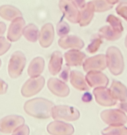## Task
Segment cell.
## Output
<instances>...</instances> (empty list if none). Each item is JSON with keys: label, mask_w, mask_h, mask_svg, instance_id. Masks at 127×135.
<instances>
[{"label": "cell", "mask_w": 127, "mask_h": 135, "mask_svg": "<svg viewBox=\"0 0 127 135\" xmlns=\"http://www.w3.org/2000/svg\"><path fill=\"white\" fill-rule=\"evenodd\" d=\"M106 21L110 25V26H111L115 31H117V32H120V33H122V32H123L124 28H123L121 21H120L119 18L115 17V15H109L107 17Z\"/></svg>", "instance_id": "obj_29"}, {"label": "cell", "mask_w": 127, "mask_h": 135, "mask_svg": "<svg viewBox=\"0 0 127 135\" xmlns=\"http://www.w3.org/2000/svg\"><path fill=\"white\" fill-rule=\"evenodd\" d=\"M25 27V21L23 17H19L11 21L7 31V38L9 41L16 42L23 35Z\"/></svg>", "instance_id": "obj_12"}, {"label": "cell", "mask_w": 127, "mask_h": 135, "mask_svg": "<svg viewBox=\"0 0 127 135\" xmlns=\"http://www.w3.org/2000/svg\"><path fill=\"white\" fill-rule=\"evenodd\" d=\"M97 103L104 107H111L116 105V99L113 98L109 89L107 88H95L93 91Z\"/></svg>", "instance_id": "obj_11"}, {"label": "cell", "mask_w": 127, "mask_h": 135, "mask_svg": "<svg viewBox=\"0 0 127 135\" xmlns=\"http://www.w3.org/2000/svg\"><path fill=\"white\" fill-rule=\"evenodd\" d=\"M6 31V25L3 22H0V37L3 35Z\"/></svg>", "instance_id": "obj_38"}, {"label": "cell", "mask_w": 127, "mask_h": 135, "mask_svg": "<svg viewBox=\"0 0 127 135\" xmlns=\"http://www.w3.org/2000/svg\"><path fill=\"white\" fill-rule=\"evenodd\" d=\"M29 127L26 124H23V125L21 126L20 127L17 128L11 135H29Z\"/></svg>", "instance_id": "obj_34"}, {"label": "cell", "mask_w": 127, "mask_h": 135, "mask_svg": "<svg viewBox=\"0 0 127 135\" xmlns=\"http://www.w3.org/2000/svg\"><path fill=\"white\" fill-rule=\"evenodd\" d=\"M39 33V31L35 25L28 24L25 27L23 35L29 42H35L38 39Z\"/></svg>", "instance_id": "obj_25"}, {"label": "cell", "mask_w": 127, "mask_h": 135, "mask_svg": "<svg viewBox=\"0 0 127 135\" xmlns=\"http://www.w3.org/2000/svg\"><path fill=\"white\" fill-rule=\"evenodd\" d=\"M54 106L52 101L38 97L27 101L24 105V111L31 117L46 119L52 117V110Z\"/></svg>", "instance_id": "obj_1"}, {"label": "cell", "mask_w": 127, "mask_h": 135, "mask_svg": "<svg viewBox=\"0 0 127 135\" xmlns=\"http://www.w3.org/2000/svg\"><path fill=\"white\" fill-rule=\"evenodd\" d=\"M107 2L111 5H115L119 2V0H107Z\"/></svg>", "instance_id": "obj_39"}, {"label": "cell", "mask_w": 127, "mask_h": 135, "mask_svg": "<svg viewBox=\"0 0 127 135\" xmlns=\"http://www.w3.org/2000/svg\"><path fill=\"white\" fill-rule=\"evenodd\" d=\"M107 68L112 74L119 76L124 70V63L123 54L118 48L110 46L106 52Z\"/></svg>", "instance_id": "obj_2"}, {"label": "cell", "mask_w": 127, "mask_h": 135, "mask_svg": "<svg viewBox=\"0 0 127 135\" xmlns=\"http://www.w3.org/2000/svg\"><path fill=\"white\" fill-rule=\"evenodd\" d=\"M52 117L55 120L76 121L80 117L77 109L68 105H56L52 110Z\"/></svg>", "instance_id": "obj_3"}, {"label": "cell", "mask_w": 127, "mask_h": 135, "mask_svg": "<svg viewBox=\"0 0 127 135\" xmlns=\"http://www.w3.org/2000/svg\"><path fill=\"white\" fill-rule=\"evenodd\" d=\"M84 70L86 72H101L107 68L106 56L99 54L85 60L83 64Z\"/></svg>", "instance_id": "obj_8"}, {"label": "cell", "mask_w": 127, "mask_h": 135, "mask_svg": "<svg viewBox=\"0 0 127 135\" xmlns=\"http://www.w3.org/2000/svg\"><path fill=\"white\" fill-rule=\"evenodd\" d=\"M118 107L120 111L123 112L127 113V100L123 101H120L118 105Z\"/></svg>", "instance_id": "obj_37"}, {"label": "cell", "mask_w": 127, "mask_h": 135, "mask_svg": "<svg viewBox=\"0 0 127 135\" xmlns=\"http://www.w3.org/2000/svg\"><path fill=\"white\" fill-rule=\"evenodd\" d=\"M101 38H105L109 41H115L119 39L122 35V33L115 31L111 26H104L99 28V34Z\"/></svg>", "instance_id": "obj_24"}, {"label": "cell", "mask_w": 127, "mask_h": 135, "mask_svg": "<svg viewBox=\"0 0 127 135\" xmlns=\"http://www.w3.org/2000/svg\"><path fill=\"white\" fill-rule=\"evenodd\" d=\"M102 42H103V40H102V38L99 35H93L91 39L90 43L88 45L86 50L88 52L91 53V54L96 52L100 48Z\"/></svg>", "instance_id": "obj_27"}, {"label": "cell", "mask_w": 127, "mask_h": 135, "mask_svg": "<svg viewBox=\"0 0 127 135\" xmlns=\"http://www.w3.org/2000/svg\"><path fill=\"white\" fill-rule=\"evenodd\" d=\"M101 119L109 126L124 125L127 123V116L120 109H107L101 113Z\"/></svg>", "instance_id": "obj_5"}, {"label": "cell", "mask_w": 127, "mask_h": 135, "mask_svg": "<svg viewBox=\"0 0 127 135\" xmlns=\"http://www.w3.org/2000/svg\"><path fill=\"white\" fill-rule=\"evenodd\" d=\"M72 2L74 3L75 6L80 9L84 8L85 6V0H72Z\"/></svg>", "instance_id": "obj_36"}, {"label": "cell", "mask_w": 127, "mask_h": 135, "mask_svg": "<svg viewBox=\"0 0 127 135\" xmlns=\"http://www.w3.org/2000/svg\"><path fill=\"white\" fill-rule=\"evenodd\" d=\"M86 55L79 50H69L64 54V58L66 64L69 66H81L84 64Z\"/></svg>", "instance_id": "obj_17"}, {"label": "cell", "mask_w": 127, "mask_h": 135, "mask_svg": "<svg viewBox=\"0 0 127 135\" xmlns=\"http://www.w3.org/2000/svg\"><path fill=\"white\" fill-rule=\"evenodd\" d=\"M122 4H125L127 5V0H119V2Z\"/></svg>", "instance_id": "obj_40"}, {"label": "cell", "mask_w": 127, "mask_h": 135, "mask_svg": "<svg viewBox=\"0 0 127 135\" xmlns=\"http://www.w3.org/2000/svg\"><path fill=\"white\" fill-rule=\"evenodd\" d=\"M124 44H125L126 47L127 48V35H126V38H125V42H124Z\"/></svg>", "instance_id": "obj_41"}, {"label": "cell", "mask_w": 127, "mask_h": 135, "mask_svg": "<svg viewBox=\"0 0 127 135\" xmlns=\"http://www.w3.org/2000/svg\"><path fill=\"white\" fill-rule=\"evenodd\" d=\"M59 7L65 17L72 23H79L80 11L72 0H60Z\"/></svg>", "instance_id": "obj_9"}, {"label": "cell", "mask_w": 127, "mask_h": 135, "mask_svg": "<svg viewBox=\"0 0 127 135\" xmlns=\"http://www.w3.org/2000/svg\"><path fill=\"white\" fill-rule=\"evenodd\" d=\"M47 86L54 95L60 97H67L70 94V88L65 82L57 78H50Z\"/></svg>", "instance_id": "obj_13"}, {"label": "cell", "mask_w": 127, "mask_h": 135, "mask_svg": "<svg viewBox=\"0 0 127 135\" xmlns=\"http://www.w3.org/2000/svg\"><path fill=\"white\" fill-rule=\"evenodd\" d=\"M8 85L3 80L0 78V95H3L7 92Z\"/></svg>", "instance_id": "obj_35"}, {"label": "cell", "mask_w": 127, "mask_h": 135, "mask_svg": "<svg viewBox=\"0 0 127 135\" xmlns=\"http://www.w3.org/2000/svg\"><path fill=\"white\" fill-rule=\"evenodd\" d=\"M45 84V80L42 76L31 78L23 84L21 93L25 97H32L42 90Z\"/></svg>", "instance_id": "obj_6"}, {"label": "cell", "mask_w": 127, "mask_h": 135, "mask_svg": "<svg viewBox=\"0 0 127 135\" xmlns=\"http://www.w3.org/2000/svg\"><path fill=\"white\" fill-rule=\"evenodd\" d=\"M70 68L68 65H65L64 66L63 69H62V72H61L60 74V78L62 80V81L64 82H68V80L70 79Z\"/></svg>", "instance_id": "obj_32"}, {"label": "cell", "mask_w": 127, "mask_h": 135, "mask_svg": "<svg viewBox=\"0 0 127 135\" xmlns=\"http://www.w3.org/2000/svg\"><path fill=\"white\" fill-rule=\"evenodd\" d=\"M95 12L94 6L92 2L87 3L85 7L80 11V25L81 27L87 26L91 22Z\"/></svg>", "instance_id": "obj_18"}, {"label": "cell", "mask_w": 127, "mask_h": 135, "mask_svg": "<svg viewBox=\"0 0 127 135\" xmlns=\"http://www.w3.org/2000/svg\"><path fill=\"white\" fill-rule=\"evenodd\" d=\"M116 12L119 15L127 21V5L120 3L116 8Z\"/></svg>", "instance_id": "obj_33"}, {"label": "cell", "mask_w": 127, "mask_h": 135, "mask_svg": "<svg viewBox=\"0 0 127 135\" xmlns=\"http://www.w3.org/2000/svg\"><path fill=\"white\" fill-rule=\"evenodd\" d=\"M0 17L9 21H13L17 18L22 17V13L15 7L5 5L0 7Z\"/></svg>", "instance_id": "obj_23"}, {"label": "cell", "mask_w": 127, "mask_h": 135, "mask_svg": "<svg viewBox=\"0 0 127 135\" xmlns=\"http://www.w3.org/2000/svg\"><path fill=\"white\" fill-rule=\"evenodd\" d=\"M102 135H127L125 126H109L101 131Z\"/></svg>", "instance_id": "obj_26"}, {"label": "cell", "mask_w": 127, "mask_h": 135, "mask_svg": "<svg viewBox=\"0 0 127 135\" xmlns=\"http://www.w3.org/2000/svg\"><path fill=\"white\" fill-rule=\"evenodd\" d=\"M1 65H2V60H0V66H1Z\"/></svg>", "instance_id": "obj_42"}, {"label": "cell", "mask_w": 127, "mask_h": 135, "mask_svg": "<svg viewBox=\"0 0 127 135\" xmlns=\"http://www.w3.org/2000/svg\"><path fill=\"white\" fill-rule=\"evenodd\" d=\"M56 31L58 35L60 37L68 35L70 32V27L67 23L64 21L60 22L56 27Z\"/></svg>", "instance_id": "obj_30"}, {"label": "cell", "mask_w": 127, "mask_h": 135, "mask_svg": "<svg viewBox=\"0 0 127 135\" xmlns=\"http://www.w3.org/2000/svg\"><path fill=\"white\" fill-rule=\"evenodd\" d=\"M11 45L5 37H0V56L6 54L11 48Z\"/></svg>", "instance_id": "obj_31"}, {"label": "cell", "mask_w": 127, "mask_h": 135, "mask_svg": "<svg viewBox=\"0 0 127 135\" xmlns=\"http://www.w3.org/2000/svg\"><path fill=\"white\" fill-rule=\"evenodd\" d=\"M95 8V11L97 13H102L109 11L113 8V5L110 4L107 0H93L92 1Z\"/></svg>", "instance_id": "obj_28"}, {"label": "cell", "mask_w": 127, "mask_h": 135, "mask_svg": "<svg viewBox=\"0 0 127 135\" xmlns=\"http://www.w3.org/2000/svg\"><path fill=\"white\" fill-rule=\"evenodd\" d=\"M25 124V119L19 115H8L0 119V132L3 134L13 133L17 128Z\"/></svg>", "instance_id": "obj_7"}, {"label": "cell", "mask_w": 127, "mask_h": 135, "mask_svg": "<svg viewBox=\"0 0 127 135\" xmlns=\"http://www.w3.org/2000/svg\"><path fill=\"white\" fill-rule=\"evenodd\" d=\"M54 38V27L51 23H46L41 28L38 37V41L41 46L43 48H48L52 44Z\"/></svg>", "instance_id": "obj_15"}, {"label": "cell", "mask_w": 127, "mask_h": 135, "mask_svg": "<svg viewBox=\"0 0 127 135\" xmlns=\"http://www.w3.org/2000/svg\"><path fill=\"white\" fill-rule=\"evenodd\" d=\"M26 57L21 51H16L11 55L8 64V74L10 78L16 79L21 75L26 65Z\"/></svg>", "instance_id": "obj_4"}, {"label": "cell", "mask_w": 127, "mask_h": 135, "mask_svg": "<svg viewBox=\"0 0 127 135\" xmlns=\"http://www.w3.org/2000/svg\"><path fill=\"white\" fill-rule=\"evenodd\" d=\"M109 90L113 98L116 101H123L127 100V88L120 81L113 80Z\"/></svg>", "instance_id": "obj_20"}, {"label": "cell", "mask_w": 127, "mask_h": 135, "mask_svg": "<svg viewBox=\"0 0 127 135\" xmlns=\"http://www.w3.org/2000/svg\"><path fill=\"white\" fill-rule=\"evenodd\" d=\"M46 130L51 135H72L75 132L74 127L72 124L61 120H54L50 123Z\"/></svg>", "instance_id": "obj_10"}, {"label": "cell", "mask_w": 127, "mask_h": 135, "mask_svg": "<svg viewBox=\"0 0 127 135\" xmlns=\"http://www.w3.org/2000/svg\"><path fill=\"white\" fill-rule=\"evenodd\" d=\"M63 57L60 52L55 51L52 54L48 63V70L50 74L56 76L62 69Z\"/></svg>", "instance_id": "obj_22"}, {"label": "cell", "mask_w": 127, "mask_h": 135, "mask_svg": "<svg viewBox=\"0 0 127 135\" xmlns=\"http://www.w3.org/2000/svg\"><path fill=\"white\" fill-rule=\"evenodd\" d=\"M58 44L63 49H72L80 50L84 46V42L82 39L76 35H66L61 37Z\"/></svg>", "instance_id": "obj_16"}, {"label": "cell", "mask_w": 127, "mask_h": 135, "mask_svg": "<svg viewBox=\"0 0 127 135\" xmlns=\"http://www.w3.org/2000/svg\"><path fill=\"white\" fill-rule=\"evenodd\" d=\"M45 60L42 57H36L31 61L28 68V75L31 78L40 76L45 69Z\"/></svg>", "instance_id": "obj_21"}, {"label": "cell", "mask_w": 127, "mask_h": 135, "mask_svg": "<svg viewBox=\"0 0 127 135\" xmlns=\"http://www.w3.org/2000/svg\"><path fill=\"white\" fill-rule=\"evenodd\" d=\"M88 85L91 88H106L109 84V79L101 72H89L85 76Z\"/></svg>", "instance_id": "obj_14"}, {"label": "cell", "mask_w": 127, "mask_h": 135, "mask_svg": "<svg viewBox=\"0 0 127 135\" xmlns=\"http://www.w3.org/2000/svg\"><path fill=\"white\" fill-rule=\"evenodd\" d=\"M70 81L72 86L77 90L87 91L89 89V86L85 80V77L79 71H71Z\"/></svg>", "instance_id": "obj_19"}]
</instances>
